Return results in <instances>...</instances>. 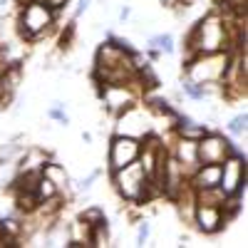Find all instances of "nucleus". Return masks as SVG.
Returning <instances> with one entry per match:
<instances>
[{
  "mask_svg": "<svg viewBox=\"0 0 248 248\" xmlns=\"http://www.w3.org/2000/svg\"><path fill=\"white\" fill-rule=\"evenodd\" d=\"M112 181L117 186L119 196L124 201H129V203L147 201L152 196V191H161L159 184L147 176V171H144V167L139 164V159L127 164V167L117 169V171H112Z\"/></svg>",
  "mask_w": 248,
  "mask_h": 248,
  "instance_id": "nucleus-1",
  "label": "nucleus"
},
{
  "mask_svg": "<svg viewBox=\"0 0 248 248\" xmlns=\"http://www.w3.org/2000/svg\"><path fill=\"white\" fill-rule=\"evenodd\" d=\"M223 43H226L223 17L218 13H209L194 25L189 40H186V47H189L194 57V55H206V52H221L226 47Z\"/></svg>",
  "mask_w": 248,
  "mask_h": 248,
  "instance_id": "nucleus-2",
  "label": "nucleus"
},
{
  "mask_svg": "<svg viewBox=\"0 0 248 248\" xmlns=\"http://www.w3.org/2000/svg\"><path fill=\"white\" fill-rule=\"evenodd\" d=\"M55 17H57V13L52 8H47L43 0H25L23 10H20V35L28 43H35L55 23Z\"/></svg>",
  "mask_w": 248,
  "mask_h": 248,
  "instance_id": "nucleus-3",
  "label": "nucleus"
},
{
  "mask_svg": "<svg viewBox=\"0 0 248 248\" xmlns=\"http://www.w3.org/2000/svg\"><path fill=\"white\" fill-rule=\"evenodd\" d=\"M246 154L241 152H231L221 161V176H218V189L223 191V196H241L246 194Z\"/></svg>",
  "mask_w": 248,
  "mask_h": 248,
  "instance_id": "nucleus-4",
  "label": "nucleus"
},
{
  "mask_svg": "<svg viewBox=\"0 0 248 248\" xmlns=\"http://www.w3.org/2000/svg\"><path fill=\"white\" fill-rule=\"evenodd\" d=\"M196 149H199V164H221L231 152H238L236 144L218 132H206L196 141Z\"/></svg>",
  "mask_w": 248,
  "mask_h": 248,
  "instance_id": "nucleus-5",
  "label": "nucleus"
},
{
  "mask_svg": "<svg viewBox=\"0 0 248 248\" xmlns=\"http://www.w3.org/2000/svg\"><path fill=\"white\" fill-rule=\"evenodd\" d=\"M99 87H102L99 90L102 102H105V107L114 117L137 105V94L132 90V82H105V85H99Z\"/></svg>",
  "mask_w": 248,
  "mask_h": 248,
  "instance_id": "nucleus-6",
  "label": "nucleus"
},
{
  "mask_svg": "<svg viewBox=\"0 0 248 248\" xmlns=\"http://www.w3.org/2000/svg\"><path fill=\"white\" fill-rule=\"evenodd\" d=\"M141 152V139L127 137V134H114L109 141V171H117L127 164L137 161Z\"/></svg>",
  "mask_w": 248,
  "mask_h": 248,
  "instance_id": "nucleus-7",
  "label": "nucleus"
},
{
  "mask_svg": "<svg viewBox=\"0 0 248 248\" xmlns=\"http://www.w3.org/2000/svg\"><path fill=\"white\" fill-rule=\"evenodd\" d=\"M194 221L199 223V231H203V233H218L229 218L223 216L218 203H196Z\"/></svg>",
  "mask_w": 248,
  "mask_h": 248,
  "instance_id": "nucleus-8",
  "label": "nucleus"
},
{
  "mask_svg": "<svg viewBox=\"0 0 248 248\" xmlns=\"http://www.w3.org/2000/svg\"><path fill=\"white\" fill-rule=\"evenodd\" d=\"M174 159L181 164V169L186 171V176H191V171L199 167V149H196V141H191V139H181V137H179Z\"/></svg>",
  "mask_w": 248,
  "mask_h": 248,
  "instance_id": "nucleus-9",
  "label": "nucleus"
},
{
  "mask_svg": "<svg viewBox=\"0 0 248 248\" xmlns=\"http://www.w3.org/2000/svg\"><path fill=\"white\" fill-rule=\"evenodd\" d=\"M35 196H37V201L40 203H45V201H52V199H57L60 196V189H57V186L45 176V174H40L37 176V181H35Z\"/></svg>",
  "mask_w": 248,
  "mask_h": 248,
  "instance_id": "nucleus-10",
  "label": "nucleus"
},
{
  "mask_svg": "<svg viewBox=\"0 0 248 248\" xmlns=\"http://www.w3.org/2000/svg\"><path fill=\"white\" fill-rule=\"evenodd\" d=\"M43 174H45V176H47V179H50V181H52L55 186H57L60 191L65 189V186H67V181H70V179H67V171H65V167H60L57 161H50V159L45 161V167H43Z\"/></svg>",
  "mask_w": 248,
  "mask_h": 248,
  "instance_id": "nucleus-11",
  "label": "nucleus"
},
{
  "mask_svg": "<svg viewBox=\"0 0 248 248\" xmlns=\"http://www.w3.org/2000/svg\"><path fill=\"white\" fill-rule=\"evenodd\" d=\"M79 221H85L90 229H92V226H97V223H102V221H107V216H105V211H102L99 206H90V209L82 211Z\"/></svg>",
  "mask_w": 248,
  "mask_h": 248,
  "instance_id": "nucleus-12",
  "label": "nucleus"
},
{
  "mask_svg": "<svg viewBox=\"0 0 248 248\" xmlns=\"http://www.w3.org/2000/svg\"><path fill=\"white\" fill-rule=\"evenodd\" d=\"M149 47H156L159 52L171 55L174 52V37L171 35H154V37H149Z\"/></svg>",
  "mask_w": 248,
  "mask_h": 248,
  "instance_id": "nucleus-13",
  "label": "nucleus"
},
{
  "mask_svg": "<svg viewBox=\"0 0 248 248\" xmlns=\"http://www.w3.org/2000/svg\"><path fill=\"white\" fill-rule=\"evenodd\" d=\"M246 122H248L246 112H243V114H238V117H233V119L229 122V134H233V137L246 134Z\"/></svg>",
  "mask_w": 248,
  "mask_h": 248,
  "instance_id": "nucleus-14",
  "label": "nucleus"
},
{
  "mask_svg": "<svg viewBox=\"0 0 248 248\" xmlns=\"http://www.w3.org/2000/svg\"><path fill=\"white\" fill-rule=\"evenodd\" d=\"M149 233H152L149 221H141V223H139V233H137V243H139V246H144V243L149 241Z\"/></svg>",
  "mask_w": 248,
  "mask_h": 248,
  "instance_id": "nucleus-15",
  "label": "nucleus"
},
{
  "mask_svg": "<svg viewBox=\"0 0 248 248\" xmlns=\"http://www.w3.org/2000/svg\"><path fill=\"white\" fill-rule=\"evenodd\" d=\"M97 176H99V171H92L87 179H82V181L77 184V189H79V191H90V189H92V181H94Z\"/></svg>",
  "mask_w": 248,
  "mask_h": 248,
  "instance_id": "nucleus-16",
  "label": "nucleus"
},
{
  "mask_svg": "<svg viewBox=\"0 0 248 248\" xmlns=\"http://www.w3.org/2000/svg\"><path fill=\"white\" fill-rule=\"evenodd\" d=\"M43 3H45L47 8H52V10L57 13V10H62V8L67 5V0H43Z\"/></svg>",
  "mask_w": 248,
  "mask_h": 248,
  "instance_id": "nucleus-17",
  "label": "nucleus"
},
{
  "mask_svg": "<svg viewBox=\"0 0 248 248\" xmlns=\"http://www.w3.org/2000/svg\"><path fill=\"white\" fill-rule=\"evenodd\" d=\"M87 8H90V0H79V5H77V10H75V17H79Z\"/></svg>",
  "mask_w": 248,
  "mask_h": 248,
  "instance_id": "nucleus-18",
  "label": "nucleus"
},
{
  "mask_svg": "<svg viewBox=\"0 0 248 248\" xmlns=\"http://www.w3.org/2000/svg\"><path fill=\"white\" fill-rule=\"evenodd\" d=\"M129 15H132V10H129V8H127V5H124V8H122V10H119V20H122V23H124V20H127V17H129Z\"/></svg>",
  "mask_w": 248,
  "mask_h": 248,
  "instance_id": "nucleus-19",
  "label": "nucleus"
}]
</instances>
